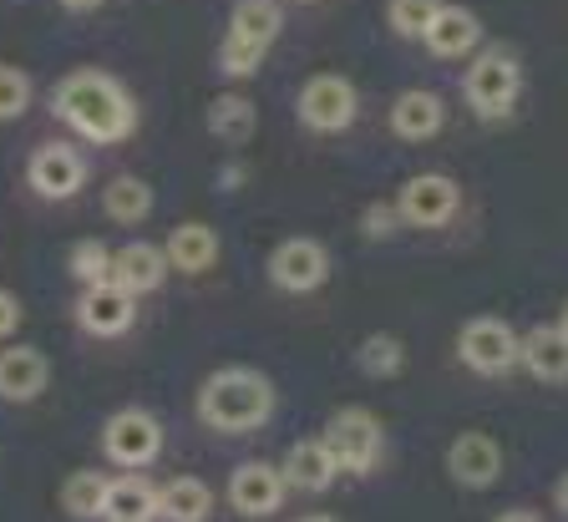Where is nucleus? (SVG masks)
Instances as JSON below:
<instances>
[{
  "mask_svg": "<svg viewBox=\"0 0 568 522\" xmlns=\"http://www.w3.org/2000/svg\"><path fill=\"white\" fill-rule=\"evenodd\" d=\"M396 228H406L402 214H396V198L390 203H366V214H361V234L366 238H390Z\"/></svg>",
  "mask_w": 568,
  "mask_h": 522,
  "instance_id": "obj_32",
  "label": "nucleus"
},
{
  "mask_svg": "<svg viewBox=\"0 0 568 522\" xmlns=\"http://www.w3.org/2000/svg\"><path fill=\"white\" fill-rule=\"evenodd\" d=\"M554 508L568 518V477H558V487H554Z\"/></svg>",
  "mask_w": 568,
  "mask_h": 522,
  "instance_id": "obj_35",
  "label": "nucleus"
},
{
  "mask_svg": "<svg viewBox=\"0 0 568 522\" xmlns=\"http://www.w3.org/2000/svg\"><path fill=\"white\" fill-rule=\"evenodd\" d=\"M203 127H209L213 143H248L254 137V127H260V112H254V102H248L244 92H219L209 102V112H203Z\"/></svg>",
  "mask_w": 568,
  "mask_h": 522,
  "instance_id": "obj_23",
  "label": "nucleus"
},
{
  "mask_svg": "<svg viewBox=\"0 0 568 522\" xmlns=\"http://www.w3.org/2000/svg\"><path fill=\"white\" fill-rule=\"evenodd\" d=\"M280 472H284V487H290V492H305V498H320V492H331V487L341 482V467H335V457L325 451L320 437L290 441Z\"/></svg>",
  "mask_w": 568,
  "mask_h": 522,
  "instance_id": "obj_14",
  "label": "nucleus"
},
{
  "mask_svg": "<svg viewBox=\"0 0 568 522\" xmlns=\"http://www.w3.org/2000/svg\"><path fill=\"white\" fill-rule=\"evenodd\" d=\"M320 441H325V451L335 457V467H341L345 477L376 472L381 457H386V427H381V416L371 411V406H341V411L325 421Z\"/></svg>",
  "mask_w": 568,
  "mask_h": 522,
  "instance_id": "obj_4",
  "label": "nucleus"
},
{
  "mask_svg": "<svg viewBox=\"0 0 568 522\" xmlns=\"http://www.w3.org/2000/svg\"><path fill=\"white\" fill-rule=\"evenodd\" d=\"M264 57L270 51L254 47V41H239V37H224V47H219V72L234 76V82H244V76H260Z\"/></svg>",
  "mask_w": 568,
  "mask_h": 522,
  "instance_id": "obj_30",
  "label": "nucleus"
},
{
  "mask_svg": "<svg viewBox=\"0 0 568 522\" xmlns=\"http://www.w3.org/2000/svg\"><path fill=\"white\" fill-rule=\"evenodd\" d=\"M102 522H158V487L142 472L106 477Z\"/></svg>",
  "mask_w": 568,
  "mask_h": 522,
  "instance_id": "obj_19",
  "label": "nucleus"
},
{
  "mask_svg": "<svg viewBox=\"0 0 568 522\" xmlns=\"http://www.w3.org/2000/svg\"><path fill=\"white\" fill-rule=\"evenodd\" d=\"M102 457L112 467H128V472H142L163 457V421L142 406H122V411L106 416L102 427Z\"/></svg>",
  "mask_w": 568,
  "mask_h": 522,
  "instance_id": "obj_5",
  "label": "nucleus"
},
{
  "mask_svg": "<svg viewBox=\"0 0 568 522\" xmlns=\"http://www.w3.org/2000/svg\"><path fill=\"white\" fill-rule=\"evenodd\" d=\"M295 522H341V518H331V512H305V518H295Z\"/></svg>",
  "mask_w": 568,
  "mask_h": 522,
  "instance_id": "obj_37",
  "label": "nucleus"
},
{
  "mask_svg": "<svg viewBox=\"0 0 568 522\" xmlns=\"http://www.w3.org/2000/svg\"><path fill=\"white\" fill-rule=\"evenodd\" d=\"M102 498H106V477L102 472H71L67 482H61V508H67V518L77 522H97L102 518Z\"/></svg>",
  "mask_w": 568,
  "mask_h": 522,
  "instance_id": "obj_27",
  "label": "nucleus"
},
{
  "mask_svg": "<svg viewBox=\"0 0 568 522\" xmlns=\"http://www.w3.org/2000/svg\"><path fill=\"white\" fill-rule=\"evenodd\" d=\"M163 254H168V269L178 274H209L219 264V234L209 224H199V218H189V224H178L168 234Z\"/></svg>",
  "mask_w": 568,
  "mask_h": 522,
  "instance_id": "obj_21",
  "label": "nucleus"
},
{
  "mask_svg": "<svg viewBox=\"0 0 568 522\" xmlns=\"http://www.w3.org/2000/svg\"><path fill=\"white\" fill-rule=\"evenodd\" d=\"M284 31V11L280 0H239L234 11H229V31L224 37H239V41H254V47L270 51Z\"/></svg>",
  "mask_w": 568,
  "mask_h": 522,
  "instance_id": "obj_24",
  "label": "nucleus"
},
{
  "mask_svg": "<svg viewBox=\"0 0 568 522\" xmlns=\"http://www.w3.org/2000/svg\"><path fill=\"white\" fill-rule=\"evenodd\" d=\"M290 498V487H284V472L274 462H239L229 472V508L239 518L260 522V518H274Z\"/></svg>",
  "mask_w": 568,
  "mask_h": 522,
  "instance_id": "obj_12",
  "label": "nucleus"
},
{
  "mask_svg": "<svg viewBox=\"0 0 568 522\" xmlns=\"http://www.w3.org/2000/svg\"><path fill=\"white\" fill-rule=\"evenodd\" d=\"M300 6H315V0H300Z\"/></svg>",
  "mask_w": 568,
  "mask_h": 522,
  "instance_id": "obj_39",
  "label": "nucleus"
},
{
  "mask_svg": "<svg viewBox=\"0 0 568 522\" xmlns=\"http://www.w3.org/2000/svg\"><path fill=\"white\" fill-rule=\"evenodd\" d=\"M158 518L163 522H209L213 518V487L203 477H168L158 487Z\"/></svg>",
  "mask_w": 568,
  "mask_h": 522,
  "instance_id": "obj_22",
  "label": "nucleus"
},
{
  "mask_svg": "<svg viewBox=\"0 0 568 522\" xmlns=\"http://www.w3.org/2000/svg\"><path fill=\"white\" fill-rule=\"evenodd\" d=\"M153 183H142L138 173H118V178L102 188V214L112 218V224H142V218L153 214Z\"/></svg>",
  "mask_w": 568,
  "mask_h": 522,
  "instance_id": "obj_25",
  "label": "nucleus"
},
{
  "mask_svg": "<svg viewBox=\"0 0 568 522\" xmlns=\"http://www.w3.org/2000/svg\"><path fill=\"white\" fill-rule=\"evenodd\" d=\"M518 350H523V335L503 315H477L457 335V360L473 376H508V370H518Z\"/></svg>",
  "mask_w": 568,
  "mask_h": 522,
  "instance_id": "obj_7",
  "label": "nucleus"
},
{
  "mask_svg": "<svg viewBox=\"0 0 568 522\" xmlns=\"http://www.w3.org/2000/svg\"><path fill=\"white\" fill-rule=\"evenodd\" d=\"M67 269H71V279L77 285H102V279H112V244L106 238H77L71 244V254H67Z\"/></svg>",
  "mask_w": 568,
  "mask_h": 522,
  "instance_id": "obj_28",
  "label": "nucleus"
},
{
  "mask_svg": "<svg viewBox=\"0 0 568 522\" xmlns=\"http://www.w3.org/2000/svg\"><path fill=\"white\" fill-rule=\"evenodd\" d=\"M61 6H67V11H97L102 0H61Z\"/></svg>",
  "mask_w": 568,
  "mask_h": 522,
  "instance_id": "obj_36",
  "label": "nucleus"
},
{
  "mask_svg": "<svg viewBox=\"0 0 568 522\" xmlns=\"http://www.w3.org/2000/svg\"><path fill=\"white\" fill-rule=\"evenodd\" d=\"M355 366L366 370L371 380L402 376V370H406V345H402V335H386V330L366 335V340L355 345Z\"/></svg>",
  "mask_w": 568,
  "mask_h": 522,
  "instance_id": "obj_26",
  "label": "nucleus"
},
{
  "mask_svg": "<svg viewBox=\"0 0 568 522\" xmlns=\"http://www.w3.org/2000/svg\"><path fill=\"white\" fill-rule=\"evenodd\" d=\"M462 208V188L447 173H412L396 188V214L406 228H447Z\"/></svg>",
  "mask_w": 568,
  "mask_h": 522,
  "instance_id": "obj_9",
  "label": "nucleus"
},
{
  "mask_svg": "<svg viewBox=\"0 0 568 522\" xmlns=\"http://www.w3.org/2000/svg\"><path fill=\"white\" fill-rule=\"evenodd\" d=\"M518 366L528 370L532 380H544V386H564L568 380V340L558 335V325H532V330L523 335Z\"/></svg>",
  "mask_w": 568,
  "mask_h": 522,
  "instance_id": "obj_20",
  "label": "nucleus"
},
{
  "mask_svg": "<svg viewBox=\"0 0 568 522\" xmlns=\"http://www.w3.org/2000/svg\"><path fill=\"white\" fill-rule=\"evenodd\" d=\"M558 335L568 340V299H564V309H558Z\"/></svg>",
  "mask_w": 568,
  "mask_h": 522,
  "instance_id": "obj_38",
  "label": "nucleus"
},
{
  "mask_svg": "<svg viewBox=\"0 0 568 522\" xmlns=\"http://www.w3.org/2000/svg\"><path fill=\"white\" fill-rule=\"evenodd\" d=\"M437 11H442V0H386V25L402 41H422V31L432 25Z\"/></svg>",
  "mask_w": 568,
  "mask_h": 522,
  "instance_id": "obj_29",
  "label": "nucleus"
},
{
  "mask_svg": "<svg viewBox=\"0 0 568 522\" xmlns=\"http://www.w3.org/2000/svg\"><path fill=\"white\" fill-rule=\"evenodd\" d=\"M523 96V66L513 51L503 47H483L467 61V76H462V102L477 112L483 122L508 117Z\"/></svg>",
  "mask_w": 568,
  "mask_h": 522,
  "instance_id": "obj_3",
  "label": "nucleus"
},
{
  "mask_svg": "<svg viewBox=\"0 0 568 522\" xmlns=\"http://www.w3.org/2000/svg\"><path fill=\"white\" fill-rule=\"evenodd\" d=\"M71 315H77V330L92 335V340H118V335H128L132 320H138V299H132L128 289H118L112 279H102V285H87L82 295H77Z\"/></svg>",
  "mask_w": 568,
  "mask_h": 522,
  "instance_id": "obj_11",
  "label": "nucleus"
},
{
  "mask_svg": "<svg viewBox=\"0 0 568 522\" xmlns=\"http://www.w3.org/2000/svg\"><path fill=\"white\" fill-rule=\"evenodd\" d=\"M168 254L163 244H148V238H132V244H122V249H112V285L128 289L132 299L153 295V289H163L168 279Z\"/></svg>",
  "mask_w": 568,
  "mask_h": 522,
  "instance_id": "obj_17",
  "label": "nucleus"
},
{
  "mask_svg": "<svg viewBox=\"0 0 568 522\" xmlns=\"http://www.w3.org/2000/svg\"><path fill=\"white\" fill-rule=\"evenodd\" d=\"M422 47L442 61L473 57V51H483V21H477V11H467V6H447V0H442V11L432 16V25L422 31Z\"/></svg>",
  "mask_w": 568,
  "mask_h": 522,
  "instance_id": "obj_16",
  "label": "nucleus"
},
{
  "mask_svg": "<svg viewBox=\"0 0 568 522\" xmlns=\"http://www.w3.org/2000/svg\"><path fill=\"white\" fill-rule=\"evenodd\" d=\"M51 112L77 137H87L97 147H118L138 132V102H132V92L112 72H97V66L61 76L57 92H51Z\"/></svg>",
  "mask_w": 568,
  "mask_h": 522,
  "instance_id": "obj_1",
  "label": "nucleus"
},
{
  "mask_svg": "<svg viewBox=\"0 0 568 522\" xmlns=\"http://www.w3.org/2000/svg\"><path fill=\"white\" fill-rule=\"evenodd\" d=\"M493 522H544V518H538L532 508H508V512H497Z\"/></svg>",
  "mask_w": 568,
  "mask_h": 522,
  "instance_id": "obj_34",
  "label": "nucleus"
},
{
  "mask_svg": "<svg viewBox=\"0 0 568 522\" xmlns=\"http://www.w3.org/2000/svg\"><path fill=\"white\" fill-rule=\"evenodd\" d=\"M26 183H31L36 198L47 203H67L87 188V157L71 143H41L26 163Z\"/></svg>",
  "mask_w": 568,
  "mask_h": 522,
  "instance_id": "obj_10",
  "label": "nucleus"
},
{
  "mask_svg": "<svg viewBox=\"0 0 568 522\" xmlns=\"http://www.w3.org/2000/svg\"><path fill=\"white\" fill-rule=\"evenodd\" d=\"M270 285L284 295H315L325 279H331V249L310 234H290L270 249Z\"/></svg>",
  "mask_w": 568,
  "mask_h": 522,
  "instance_id": "obj_8",
  "label": "nucleus"
},
{
  "mask_svg": "<svg viewBox=\"0 0 568 522\" xmlns=\"http://www.w3.org/2000/svg\"><path fill=\"white\" fill-rule=\"evenodd\" d=\"M199 421L219 437H248L264 431L274 416V380L254 366H224L203 376L199 386Z\"/></svg>",
  "mask_w": 568,
  "mask_h": 522,
  "instance_id": "obj_2",
  "label": "nucleus"
},
{
  "mask_svg": "<svg viewBox=\"0 0 568 522\" xmlns=\"http://www.w3.org/2000/svg\"><path fill=\"white\" fill-rule=\"evenodd\" d=\"M355 112H361V92H355V82L351 76H341V72H315L295 96L300 127L320 132V137L345 132L355 122Z\"/></svg>",
  "mask_w": 568,
  "mask_h": 522,
  "instance_id": "obj_6",
  "label": "nucleus"
},
{
  "mask_svg": "<svg viewBox=\"0 0 568 522\" xmlns=\"http://www.w3.org/2000/svg\"><path fill=\"white\" fill-rule=\"evenodd\" d=\"M31 96H36L31 76H26L21 66H6V61H0V122L26 117V108H31Z\"/></svg>",
  "mask_w": 568,
  "mask_h": 522,
  "instance_id": "obj_31",
  "label": "nucleus"
},
{
  "mask_svg": "<svg viewBox=\"0 0 568 522\" xmlns=\"http://www.w3.org/2000/svg\"><path fill=\"white\" fill-rule=\"evenodd\" d=\"M447 127V102L432 86H406L396 102H390V132L402 143H432L437 132Z\"/></svg>",
  "mask_w": 568,
  "mask_h": 522,
  "instance_id": "obj_18",
  "label": "nucleus"
},
{
  "mask_svg": "<svg viewBox=\"0 0 568 522\" xmlns=\"http://www.w3.org/2000/svg\"><path fill=\"white\" fill-rule=\"evenodd\" d=\"M51 386V360L36 345H6L0 350V401L31 406Z\"/></svg>",
  "mask_w": 568,
  "mask_h": 522,
  "instance_id": "obj_15",
  "label": "nucleus"
},
{
  "mask_svg": "<svg viewBox=\"0 0 568 522\" xmlns=\"http://www.w3.org/2000/svg\"><path fill=\"white\" fill-rule=\"evenodd\" d=\"M26 325V305L16 289H0V340H11L16 330Z\"/></svg>",
  "mask_w": 568,
  "mask_h": 522,
  "instance_id": "obj_33",
  "label": "nucleus"
},
{
  "mask_svg": "<svg viewBox=\"0 0 568 522\" xmlns=\"http://www.w3.org/2000/svg\"><path fill=\"white\" fill-rule=\"evenodd\" d=\"M447 477L462 492H487L503 477V447L487 431H462L447 441Z\"/></svg>",
  "mask_w": 568,
  "mask_h": 522,
  "instance_id": "obj_13",
  "label": "nucleus"
}]
</instances>
